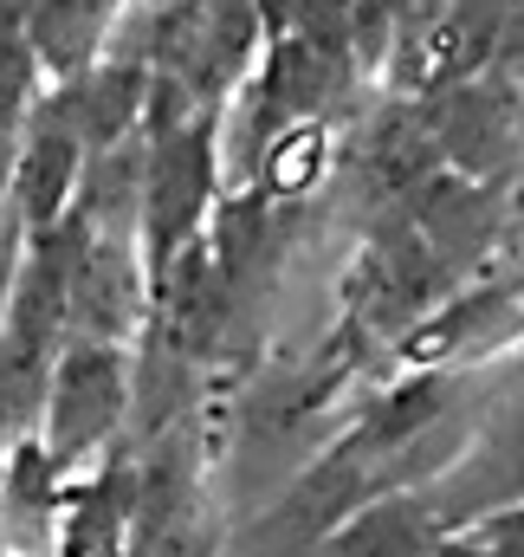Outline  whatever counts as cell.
Returning a JSON list of instances; mask_svg holds the SVG:
<instances>
[{
  "instance_id": "obj_1",
  "label": "cell",
  "mask_w": 524,
  "mask_h": 557,
  "mask_svg": "<svg viewBox=\"0 0 524 557\" xmlns=\"http://www.w3.org/2000/svg\"><path fill=\"white\" fill-rule=\"evenodd\" d=\"M124 409V383H117V363L111 357H72L65 376H59V403H52V454L72 460L78 447H91Z\"/></svg>"
},
{
  "instance_id": "obj_2",
  "label": "cell",
  "mask_w": 524,
  "mask_h": 557,
  "mask_svg": "<svg viewBox=\"0 0 524 557\" xmlns=\"http://www.w3.org/2000/svg\"><path fill=\"white\" fill-rule=\"evenodd\" d=\"M427 545V519L414 506H376L370 519H357L330 552L337 557H421Z\"/></svg>"
},
{
  "instance_id": "obj_3",
  "label": "cell",
  "mask_w": 524,
  "mask_h": 557,
  "mask_svg": "<svg viewBox=\"0 0 524 557\" xmlns=\"http://www.w3.org/2000/svg\"><path fill=\"white\" fill-rule=\"evenodd\" d=\"M317 162H324V137L317 131H291V137L272 149V169H265V188H278V195H291V188H304L311 175H317Z\"/></svg>"
}]
</instances>
